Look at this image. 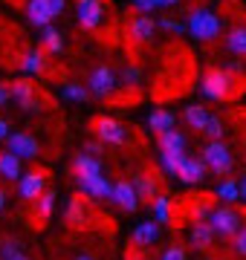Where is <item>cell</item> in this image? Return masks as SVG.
I'll return each instance as SVG.
<instances>
[{
    "label": "cell",
    "mask_w": 246,
    "mask_h": 260,
    "mask_svg": "<svg viewBox=\"0 0 246 260\" xmlns=\"http://www.w3.org/2000/svg\"><path fill=\"white\" fill-rule=\"evenodd\" d=\"M243 84H246L243 78L229 73L226 67H208L200 78V93L208 102H232L243 90Z\"/></svg>",
    "instance_id": "cell-1"
},
{
    "label": "cell",
    "mask_w": 246,
    "mask_h": 260,
    "mask_svg": "<svg viewBox=\"0 0 246 260\" xmlns=\"http://www.w3.org/2000/svg\"><path fill=\"white\" fill-rule=\"evenodd\" d=\"M186 23H189L191 38H197V41H203V44H211V41L220 35V29H223L220 15H218V12H211V9H206V6L191 9Z\"/></svg>",
    "instance_id": "cell-2"
},
{
    "label": "cell",
    "mask_w": 246,
    "mask_h": 260,
    "mask_svg": "<svg viewBox=\"0 0 246 260\" xmlns=\"http://www.w3.org/2000/svg\"><path fill=\"white\" fill-rule=\"evenodd\" d=\"M64 223L70 225V229H76V232L93 229V223H96L93 200H87L81 191H78L76 197H70V200H67V208H64Z\"/></svg>",
    "instance_id": "cell-3"
},
{
    "label": "cell",
    "mask_w": 246,
    "mask_h": 260,
    "mask_svg": "<svg viewBox=\"0 0 246 260\" xmlns=\"http://www.w3.org/2000/svg\"><path fill=\"white\" fill-rule=\"evenodd\" d=\"M90 130L96 133V139L104 142V145H113V148H125L131 142V133L125 127L122 121L110 119V116H96L90 121Z\"/></svg>",
    "instance_id": "cell-4"
},
{
    "label": "cell",
    "mask_w": 246,
    "mask_h": 260,
    "mask_svg": "<svg viewBox=\"0 0 246 260\" xmlns=\"http://www.w3.org/2000/svg\"><path fill=\"white\" fill-rule=\"evenodd\" d=\"M12 87V99L18 102L20 110H26V113H41V110H47L49 102L41 95V90L35 87V84L29 81V78H18V81H9Z\"/></svg>",
    "instance_id": "cell-5"
},
{
    "label": "cell",
    "mask_w": 246,
    "mask_h": 260,
    "mask_svg": "<svg viewBox=\"0 0 246 260\" xmlns=\"http://www.w3.org/2000/svg\"><path fill=\"white\" fill-rule=\"evenodd\" d=\"M208 223L214 225V232L223 237V240H232L240 229H243V214L237 211L235 205H220V208H214L211 211V217H208Z\"/></svg>",
    "instance_id": "cell-6"
},
{
    "label": "cell",
    "mask_w": 246,
    "mask_h": 260,
    "mask_svg": "<svg viewBox=\"0 0 246 260\" xmlns=\"http://www.w3.org/2000/svg\"><path fill=\"white\" fill-rule=\"evenodd\" d=\"M203 162H206V168L211 171V174H218V177H223V179L229 177V171H232V165H235L232 150H229V145L223 139L208 142L206 148H203Z\"/></svg>",
    "instance_id": "cell-7"
},
{
    "label": "cell",
    "mask_w": 246,
    "mask_h": 260,
    "mask_svg": "<svg viewBox=\"0 0 246 260\" xmlns=\"http://www.w3.org/2000/svg\"><path fill=\"white\" fill-rule=\"evenodd\" d=\"M87 90H90L93 99H110L119 90V75L107 64H99L93 73L87 75Z\"/></svg>",
    "instance_id": "cell-8"
},
{
    "label": "cell",
    "mask_w": 246,
    "mask_h": 260,
    "mask_svg": "<svg viewBox=\"0 0 246 260\" xmlns=\"http://www.w3.org/2000/svg\"><path fill=\"white\" fill-rule=\"evenodd\" d=\"M6 150L18 153L20 159H38L41 142L32 133H26V130H15V133H9V139H6Z\"/></svg>",
    "instance_id": "cell-9"
},
{
    "label": "cell",
    "mask_w": 246,
    "mask_h": 260,
    "mask_svg": "<svg viewBox=\"0 0 246 260\" xmlns=\"http://www.w3.org/2000/svg\"><path fill=\"white\" fill-rule=\"evenodd\" d=\"M47 191V174L44 171H23V177L18 179V194L23 203H35L41 194Z\"/></svg>",
    "instance_id": "cell-10"
},
{
    "label": "cell",
    "mask_w": 246,
    "mask_h": 260,
    "mask_svg": "<svg viewBox=\"0 0 246 260\" xmlns=\"http://www.w3.org/2000/svg\"><path fill=\"white\" fill-rule=\"evenodd\" d=\"M78 191L87 197V200H93V203H102V200H113V185L107 182V179L99 174V177H84L78 179Z\"/></svg>",
    "instance_id": "cell-11"
},
{
    "label": "cell",
    "mask_w": 246,
    "mask_h": 260,
    "mask_svg": "<svg viewBox=\"0 0 246 260\" xmlns=\"http://www.w3.org/2000/svg\"><path fill=\"white\" fill-rule=\"evenodd\" d=\"M76 15H78V23L84 29H99L104 20V3L102 0H78Z\"/></svg>",
    "instance_id": "cell-12"
},
{
    "label": "cell",
    "mask_w": 246,
    "mask_h": 260,
    "mask_svg": "<svg viewBox=\"0 0 246 260\" xmlns=\"http://www.w3.org/2000/svg\"><path fill=\"white\" fill-rule=\"evenodd\" d=\"M153 35H157V23H153L151 15H136L128 23V38L133 44H151Z\"/></svg>",
    "instance_id": "cell-13"
},
{
    "label": "cell",
    "mask_w": 246,
    "mask_h": 260,
    "mask_svg": "<svg viewBox=\"0 0 246 260\" xmlns=\"http://www.w3.org/2000/svg\"><path fill=\"white\" fill-rule=\"evenodd\" d=\"M113 203L122 208V211L133 214L139 208V194H136V188H133L131 179H119L113 182Z\"/></svg>",
    "instance_id": "cell-14"
},
{
    "label": "cell",
    "mask_w": 246,
    "mask_h": 260,
    "mask_svg": "<svg viewBox=\"0 0 246 260\" xmlns=\"http://www.w3.org/2000/svg\"><path fill=\"white\" fill-rule=\"evenodd\" d=\"M157 240H160V223H157V220L139 223L131 234V246H136V249H142V251L151 249V246H157Z\"/></svg>",
    "instance_id": "cell-15"
},
{
    "label": "cell",
    "mask_w": 246,
    "mask_h": 260,
    "mask_svg": "<svg viewBox=\"0 0 246 260\" xmlns=\"http://www.w3.org/2000/svg\"><path fill=\"white\" fill-rule=\"evenodd\" d=\"M26 20L32 26H49L52 20H55V12L49 6L47 0H26Z\"/></svg>",
    "instance_id": "cell-16"
},
{
    "label": "cell",
    "mask_w": 246,
    "mask_h": 260,
    "mask_svg": "<svg viewBox=\"0 0 246 260\" xmlns=\"http://www.w3.org/2000/svg\"><path fill=\"white\" fill-rule=\"evenodd\" d=\"M206 174H208V168H206V162L203 159H194V156H186V162H182V168H180V182H186V185H197V182H203L206 179Z\"/></svg>",
    "instance_id": "cell-17"
},
{
    "label": "cell",
    "mask_w": 246,
    "mask_h": 260,
    "mask_svg": "<svg viewBox=\"0 0 246 260\" xmlns=\"http://www.w3.org/2000/svg\"><path fill=\"white\" fill-rule=\"evenodd\" d=\"M73 174H76V179H84V177H99L102 174V159L93 156V153H78L76 159H73Z\"/></svg>",
    "instance_id": "cell-18"
},
{
    "label": "cell",
    "mask_w": 246,
    "mask_h": 260,
    "mask_svg": "<svg viewBox=\"0 0 246 260\" xmlns=\"http://www.w3.org/2000/svg\"><path fill=\"white\" fill-rule=\"evenodd\" d=\"M52 211H55V191H44L41 194V200H35V211H32V225L35 229H41V225L47 223L49 217H52Z\"/></svg>",
    "instance_id": "cell-19"
},
{
    "label": "cell",
    "mask_w": 246,
    "mask_h": 260,
    "mask_svg": "<svg viewBox=\"0 0 246 260\" xmlns=\"http://www.w3.org/2000/svg\"><path fill=\"white\" fill-rule=\"evenodd\" d=\"M214 237H218V232H214V225L208 223H194L191 225V246L197 251H206L211 249V243H214Z\"/></svg>",
    "instance_id": "cell-20"
},
{
    "label": "cell",
    "mask_w": 246,
    "mask_h": 260,
    "mask_svg": "<svg viewBox=\"0 0 246 260\" xmlns=\"http://www.w3.org/2000/svg\"><path fill=\"white\" fill-rule=\"evenodd\" d=\"M0 177L9 179V182H18L23 177V168H20V156L12 153V150H0Z\"/></svg>",
    "instance_id": "cell-21"
},
{
    "label": "cell",
    "mask_w": 246,
    "mask_h": 260,
    "mask_svg": "<svg viewBox=\"0 0 246 260\" xmlns=\"http://www.w3.org/2000/svg\"><path fill=\"white\" fill-rule=\"evenodd\" d=\"M20 70L26 75H41L47 73V52L44 49H29V52H23V58H20Z\"/></svg>",
    "instance_id": "cell-22"
},
{
    "label": "cell",
    "mask_w": 246,
    "mask_h": 260,
    "mask_svg": "<svg viewBox=\"0 0 246 260\" xmlns=\"http://www.w3.org/2000/svg\"><path fill=\"white\" fill-rule=\"evenodd\" d=\"M186 136H182L180 130H168V133H162L157 136V148L160 153H186Z\"/></svg>",
    "instance_id": "cell-23"
},
{
    "label": "cell",
    "mask_w": 246,
    "mask_h": 260,
    "mask_svg": "<svg viewBox=\"0 0 246 260\" xmlns=\"http://www.w3.org/2000/svg\"><path fill=\"white\" fill-rule=\"evenodd\" d=\"M41 49L47 55H61L64 52V35L55 26H44L41 29Z\"/></svg>",
    "instance_id": "cell-24"
},
{
    "label": "cell",
    "mask_w": 246,
    "mask_h": 260,
    "mask_svg": "<svg viewBox=\"0 0 246 260\" xmlns=\"http://www.w3.org/2000/svg\"><path fill=\"white\" fill-rule=\"evenodd\" d=\"M182 119H186V124H189L191 130H197V133H203L208 124V119H211V113L203 107V104H189L186 107V113H182Z\"/></svg>",
    "instance_id": "cell-25"
},
{
    "label": "cell",
    "mask_w": 246,
    "mask_h": 260,
    "mask_svg": "<svg viewBox=\"0 0 246 260\" xmlns=\"http://www.w3.org/2000/svg\"><path fill=\"white\" fill-rule=\"evenodd\" d=\"M226 49L237 58L246 55V23H237L226 32Z\"/></svg>",
    "instance_id": "cell-26"
},
{
    "label": "cell",
    "mask_w": 246,
    "mask_h": 260,
    "mask_svg": "<svg viewBox=\"0 0 246 260\" xmlns=\"http://www.w3.org/2000/svg\"><path fill=\"white\" fill-rule=\"evenodd\" d=\"M174 113L171 110H162V107H157V110L148 116V127L157 133V136H162V133H168V130H174Z\"/></svg>",
    "instance_id": "cell-27"
},
{
    "label": "cell",
    "mask_w": 246,
    "mask_h": 260,
    "mask_svg": "<svg viewBox=\"0 0 246 260\" xmlns=\"http://www.w3.org/2000/svg\"><path fill=\"white\" fill-rule=\"evenodd\" d=\"M133 188H136V194H139V200H157V179L151 177V174H136L133 177Z\"/></svg>",
    "instance_id": "cell-28"
},
{
    "label": "cell",
    "mask_w": 246,
    "mask_h": 260,
    "mask_svg": "<svg viewBox=\"0 0 246 260\" xmlns=\"http://www.w3.org/2000/svg\"><path fill=\"white\" fill-rule=\"evenodd\" d=\"M61 95H64V102H73V104H84L90 99V90H87V84H78V81H67L61 87Z\"/></svg>",
    "instance_id": "cell-29"
},
{
    "label": "cell",
    "mask_w": 246,
    "mask_h": 260,
    "mask_svg": "<svg viewBox=\"0 0 246 260\" xmlns=\"http://www.w3.org/2000/svg\"><path fill=\"white\" fill-rule=\"evenodd\" d=\"M214 197L223 200L226 205L237 203V200H240V182H235V179H223V182L218 185V191H214Z\"/></svg>",
    "instance_id": "cell-30"
},
{
    "label": "cell",
    "mask_w": 246,
    "mask_h": 260,
    "mask_svg": "<svg viewBox=\"0 0 246 260\" xmlns=\"http://www.w3.org/2000/svg\"><path fill=\"white\" fill-rule=\"evenodd\" d=\"M151 211H153V217H157V223H171V214H174V208H171V200H168V197L160 194V197L151 203Z\"/></svg>",
    "instance_id": "cell-31"
},
{
    "label": "cell",
    "mask_w": 246,
    "mask_h": 260,
    "mask_svg": "<svg viewBox=\"0 0 246 260\" xmlns=\"http://www.w3.org/2000/svg\"><path fill=\"white\" fill-rule=\"evenodd\" d=\"M182 162H186V153H160V168L171 177H177L180 174Z\"/></svg>",
    "instance_id": "cell-32"
},
{
    "label": "cell",
    "mask_w": 246,
    "mask_h": 260,
    "mask_svg": "<svg viewBox=\"0 0 246 260\" xmlns=\"http://www.w3.org/2000/svg\"><path fill=\"white\" fill-rule=\"evenodd\" d=\"M18 254H23L20 240H15V237H3V243H0V260H12V257H18Z\"/></svg>",
    "instance_id": "cell-33"
},
{
    "label": "cell",
    "mask_w": 246,
    "mask_h": 260,
    "mask_svg": "<svg viewBox=\"0 0 246 260\" xmlns=\"http://www.w3.org/2000/svg\"><path fill=\"white\" fill-rule=\"evenodd\" d=\"M223 133H226V127H223L220 116H211L208 124H206V130H203V136H208V142H218V139H223Z\"/></svg>",
    "instance_id": "cell-34"
},
{
    "label": "cell",
    "mask_w": 246,
    "mask_h": 260,
    "mask_svg": "<svg viewBox=\"0 0 246 260\" xmlns=\"http://www.w3.org/2000/svg\"><path fill=\"white\" fill-rule=\"evenodd\" d=\"M122 84L125 87H131V90L136 87V84H142V70H139L136 64H128L122 70Z\"/></svg>",
    "instance_id": "cell-35"
},
{
    "label": "cell",
    "mask_w": 246,
    "mask_h": 260,
    "mask_svg": "<svg viewBox=\"0 0 246 260\" xmlns=\"http://www.w3.org/2000/svg\"><path fill=\"white\" fill-rule=\"evenodd\" d=\"M160 29H165V32H174V35H182V32L189 29V23L174 20V18H162V20H160Z\"/></svg>",
    "instance_id": "cell-36"
},
{
    "label": "cell",
    "mask_w": 246,
    "mask_h": 260,
    "mask_svg": "<svg viewBox=\"0 0 246 260\" xmlns=\"http://www.w3.org/2000/svg\"><path fill=\"white\" fill-rule=\"evenodd\" d=\"M232 251H235L237 257H246V225L232 237Z\"/></svg>",
    "instance_id": "cell-37"
},
{
    "label": "cell",
    "mask_w": 246,
    "mask_h": 260,
    "mask_svg": "<svg viewBox=\"0 0 246 260\" xmlns=\"http://www.w3.org/2000/svg\"><path fill=\"white\" fill-rule=\"evenodd\" d=\"M162 260H189V257H186V249L182 246H168L165 254H162Z\"/></svg>",
    "instance_id": "cell-38"
},
{
    "label": "cell",
    "mask_w": 246,
    "mask_h": 260,
    "mask_svg": "<svg viewBox=\"0 0 246 260\" xmlns=\"http://www.w3.org/2000/svg\"><path fill=\"white\" fill-rule=\"evenodd\" d=\"M131 6L139 12V15H148V12L157 9V3H153V0H131Z\"/></svg>",
    "instance_id": "cell-39"
},
{
    "label": "cell",
    "mask_w": 246,
    "mask_h": 260,
    "mask_svg": "<svg viewBox=\"0 0 246 260\" xmlns=\"http://www.w3.org/2000/svg\"><path fill=\"white\" fill-rule=\"evenodd\" d=\"M84 153H93V156H102L104 153V142L93 139V142H84Z\"/></svg>",
    "instance_id": "cell-40"
},
{
    "label": "cell",
    "mask_w": 246,
    "mask_h": 260,
    "mask_svg": "<svg viewBox=\"0 0 246 260\" xmlns=\"http://www.w3.org/2000/svg\"><path fill=\"white\" fill-rule=\"evenodd\" d=\"M12 102V87L9 81H0V107H6Z\"/></svg>",
    "instance_id": "cell-41"
},
{
    "label": "cell",
    "mask_w": 246,
    "mask_h": 260,
    "mask_svg": "<svg viewBox=\"0 0 246 260\" xmlns=\"http://www.w3.org/2000/svg\"><path fill=\"white\" fill-rule=\"evenodd\" d=\"M47 3L52 6V12H55V18H58V15H61V12L67 9V0H47Z\"/></svg>",
    "instance_id": "cell-42"
},
{
    "label": "cell",
    "mask_w": 246,
    "mask_h": 260,
    "mask_svg": "<svg viewBox=\"0 0 246 260\" xmlns=\"http://www.w3.org/2000/svg\"><path fill=\"white\" fill-rule=\"evenodd\" d=\"M9 133H12V130H9V121H6V119H0V142H6V139H9Z\"/></svg>",
    "instance_id": "cell-43"
},
{
    "label": "cell",
    "mask_w": 246,
    "mask_h": 260,
    "mask_svg": "<svg viewBox=\"0 0 246 260\" xmlns=\"http://www.w3.org/2000/svg\"><path fill=\"white\" fill-rule=\"evenodd\" d=\"M157 3V9H171V6H177L180 0H153Z\"/></svg>",
    "instance_id": "cell-44"
},
{
    "label": "cell",
    "mask_w": 246,
    "mask_h": 260,
    "mask_svg": "<svg viewBox=\"0 0 246 260\" xmlns=\"http://www.w3.org/2000/svg\"><path fill=\"white\" fill-rule=\"evenodd\" d=\"M128 260H145V257H142V249L131 246V251H128Z\"/></svg>",
    "instance_id": "cell-45"
},
{
    "label": "cell",
    "mask_w": 246,
    "mask_h": 260,
    "mask_svg": "<svg viewBox=\"0 0 246 260\" xmlns=\"http://www.w3.org/2000/svg\"><path fill=\"white\" fill-rule=\"evenodd\" d=\"M3 208H6V191L0 188V214H3Z\"/></svg>",
    "instance_id": "cell-46"
},
{
    "label": "cell",
    "mask_w": 246,
    "mask_h": 260,
    "mask_svg": "<svg viewBox=\"0 0 246 260\" xmlns=\"http://www.w3.org/2000/svg\"><path fill=\"white\" fill-rule=\"evenodd\" d=\"M240 200H243V203H246V177L240 179Z\"/></svg>",
    "instance_id": "cell-47"
},
{
    "label": "cell",
    "mask_w": 246,
    "mask_h": 260,
    "mask_svg": "<svg viewBox=\"0 0 246 260\" xmlns=\"http://www.w3.org/2000/svg\"><path fill=\"white\" fill-rule=\"evenodd\" d=\"M73 260H96V254H87V251H84V254H76Z\"/></svg>",
    "instance_id": "cell-48"
},
{
    "label": "cell",
    "mask_w": 246,
    "mask_h": 260,
    "mask_svg": "<svg viewBox=\"0 0 246 260\" xmlns=\"http://www.w3.org/2000/svg\"><path fill=\"white\" fill-rule=\"evenodd\" d=\"M12 260H32V257H26V254H18V257H12Z\"/></svg>",
    "instance_id": "cell-49"
},
{
    "label": "cell",
    "mask_w": 246,
    "mask_h": 260,
    "mask_svg": "<svg viewBox=\"0 0 246 260\" xmlns=\"http://www.w3.org/2000/svg\"><path fill=\"white\" fill-rule=\"evenodd\" d=\"M211 260H220V257H211Z\"/></svg>",
    "instance_id": "cell-50"
}]
</instances>
